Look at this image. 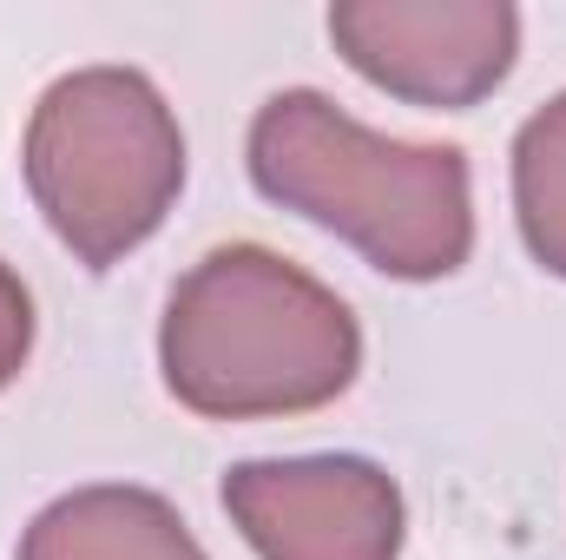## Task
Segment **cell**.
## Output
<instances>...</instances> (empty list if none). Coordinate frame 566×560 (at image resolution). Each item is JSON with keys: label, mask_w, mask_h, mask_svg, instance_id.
I'll use <instances>...</instances> for the list:
<instances>
[{"label": "cell", "mask_w": 566, "mask_h": 560, "mask_svg": "<svg viewBox=\"0 0 566 560\" xmlns=\"http://www.w3.org/2000/svg\"><path fill=\"white\" fill-rule=\"evenodd\" d=\"M251 178L271 205L336 231L402 283L448 278L474 251L468 158L454 145L382 139L310 86L258 106Z\"/></svg>", "instance_id": "7a4b0ae2"}, {"label": "cell", "mask_w": 566, "mask_h": 560, "mask_svg": "<svg viewBox=\"0 0 566 560\" xmlns=\"http://www.w3.org/2000/svg\"><path fill=\"white\" fill-rule=\"evenodd\" d=\"M20 560H205V548L165 495L99 481L40 508L20 535Z\"/></svg>", "instance_id": "8992f818"}, {"label": "cell", "mask_w": 566, "mask_h": 560, "mask_svg": "<svg viewBox=\"0 0 566 560\" xmlns=\"http://www.w3.org/2000/svg\"><path fill=\"white\" fill-rule=\"evenodd\" d=\"M27 350H33V297L0 265V390L27 370Z\"/></svg>", "instance_id": "ba28073f"}, {"label": "cell", "mask_w": 566, "mask_h": 560, "mask_svg": "<svg viewBox=\"0 0 566 560\" xmlns=\"http://www.w3.org/2000/svg\"><path fill=\"white\" fill-rule=\"evenodd\" d=\"M329 40L369 86L461 113L514 73L521 13L501 0H343L329 7Z\"/></svg>", "instance_id": "277c9868"}, {"label": "cell", "mask_w": 566, "mask_h": 560, "mask_svg": "<svg viewBox=\"0 0 566 560\" xmlns=\"http://www.w3.org/2000/svg\"><path fill=\"white\" fill-rule=\"evenodd\" d=\"M224 508L258 560H396L402 488L363 455L244 462L224 475Z\"/></svg>", "instance_id": "5b68a950"}, {"label": "cell", "mask_w": 566, "mask_h": 560, "mask_svg": "<svg viewBox=\"0 0 566 560\" xmlns=\"http://www.w3.org/2000/svg\"><path fill=\"white\" fill-rule=\"evenodd\" d=\"M363 330L349 303L264 245L205 251L165 303V390L211 422L310 416L356 383Z\"/></svg>", "instance_id": "6da1fadb"}, {"label": "cell", "mask_w": 566, "mask_h": 560, "mask_svg": "<svg viewBox=\"0 0 566 560\" xmlns=\"http://www.w3.org/2000/svg\"><path fill=\"white\" fill-rule=\"evenodd\" d=\"M20 165L53 238L106 271L165 225L185 185V133L145 73L86 66L40 93Z\"/></svg>", "instance_id": "3957f363"}, {"label": "cell", "mask_w": 566, "mask_h": 560, "mask_svg": "<svg viewBox=\"0 0 566 560\" xmlns=\"http://www.w3.org/2000/svg\"><path fill=\"white\" fill-rule=\"evenodd\" d=\"M514 218L541 271L566 278V93L514 139Z\"/></svg>", "instance_id": "52a82bcc"}]
</instances>
